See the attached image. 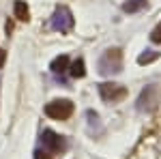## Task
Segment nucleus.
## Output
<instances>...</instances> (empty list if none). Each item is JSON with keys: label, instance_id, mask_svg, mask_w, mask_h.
Returning <instances> with one entry per match:
<instances>
[{"label": "nucleus", "instance_id": "f257e3e1", "mask_svg": "<svg viewBox=\"0 0 161 159\" xmlns=\"http://www.w3.org/2000/svg\"><path fill=\"white\" fill-rule=\"evenodd\" d=\"M71 112H73V103L67 99H56V101L47 103V108H45V114L54 121H67L71 116Z\"/></svg>", "mask_w": 161, "mask_h": 159}, {"label": "nucleus", "instance_id": "f03ea898", "mask_svg": "<svg viewBox=\"0 0 161 159\" xmlns=\"http://www.w3.org/2000/svg\"><path fill=\"white\" fill-rule=\"evenodd\" d=\"M99 93L105 101H112V103H114V101H120V99L127 95V90H125L120 84H101Z\"/></svg>", "mask_w": 161, "mask_h": 159}, {"label": "nucleus", "instance_id": "7ed1b4c3", "mask_svg": "<svg viewBox=\"0 0 161 159\" xmlns=\"http://www.w3.org/2000/svg\"><path fill=\"white\" fill-rule=\"evenodd\" d=\"M43 144H45V146H50L54 153H60V150L67 148V142H64L58 133L50 131V129H47V131H43Z\"/></svg>", "mask_w": 161, "mask_h": 159}, {"label": "nucleus", "instance_id": "20e7f679", "mask_svg": "<svg viewBox=\"0 0 161 159\" xmlns=\"http://www.w3.org/2000/svg\"><path fill=\"white\" fill-rule=\"evenodd\" d=\"M15 17H17L19 22H28L30 13H28V7H26V2H15Z\"/></svg>", "mask_w": 161, "mask_h": 159}, {"label": "nucleus", "instance_id": "39448f33", "mask_svg": "<svg viewBox=\"0 0 161 159\" xmlns=\"http://www.w3.org/2000/svg\"><path fill=\"white\" fill-rule=\"evenodd\" d=\"M71 75H73V77H84V75H86V69H84V60H82V58H77V60L71 65Z\"/></svg>", "mask_w": 161, "mask_h": 159}, {"label": "nucleus", "instance_id": "423d86ee", "mask_svg": "<svg viewBox=\"0 0 161 159\" xmlns=\"http://www.w3.org/2000/svg\"><path fill=\"white\" fill-rule=\"evenodd\" d=\"M67 65H69V58H67V56H58L56 60L52 62V69H54L56 73H62V71L67 69Z\"/></svg>", "mask_w": 161, "mask_h": 159}, {"label": "nucleus", "instance_id": "0eeeda50", "mask_svg": "<svg viewBox=\"0 0 161 159\" xmlns=\"http://www.w3.org/2000/svg\"><path fill=\"white\" fill-rule=\"evenodd\" d=\"M142 4H144V0H133V2H127V4H125V11H137Z\"/></svg>", "mask_w": 161, "mask_h": 159}, {"label": "nucleus", "instance_id": "6e6552de", "mask_svg": "<svg viewBox=\"0 0 161 159\" xmlns=\"http://www.w3.org/2000/svg\"><path fill=\"white\" fill-rule=\"evenodd\" d=\"M150 39H153L155 43H161V24L157 26L155 30H153V35H150Z\"/></svg>", "mask_w": 161, "mask_h": 159}, {"label": "nucleus", "instance_id": "1a4fd4ad", "mask_svg": "<svg viewBox=\"0 0 161 159\" xmlns=\"http://www.w3.org/2000/svg\"><path fill=\"white\" fill-rule=\"evenodd\" d=\"M155 58H157V54H148V56L144 54V56H140V65H144V62H153Z\"/></svg>", "mask_w": 161, "mask_h": 159}, {"label": "nucleus", "instance_id": "9d476101", "mask_svg": "<svg viewBox=\"0 0 161 159\" xmlns=\"http://www.w3.org/2000/svg\"><path fill=\"white\" fill-rule=\"evenodd\" d=\"M35 159H52V157H50V153H47V150H37Z\"/></svg>", "mask_w": 161, "mask_h": 159}, {"label": "nucleus", "instance_id": "9b49d317", "mask_svg": "<svg viewBox=\"0 0 161 159\" xmlns=\"http://www.w3.org/2000/svg\"><path fill=\"white\" fill-rule=\"evenodd\" d=\"M4 58H7V52H4V49H0V67L4 65Z\"/></svg>", "mask_w": 161, "mask_h": 159}]
</instances>
